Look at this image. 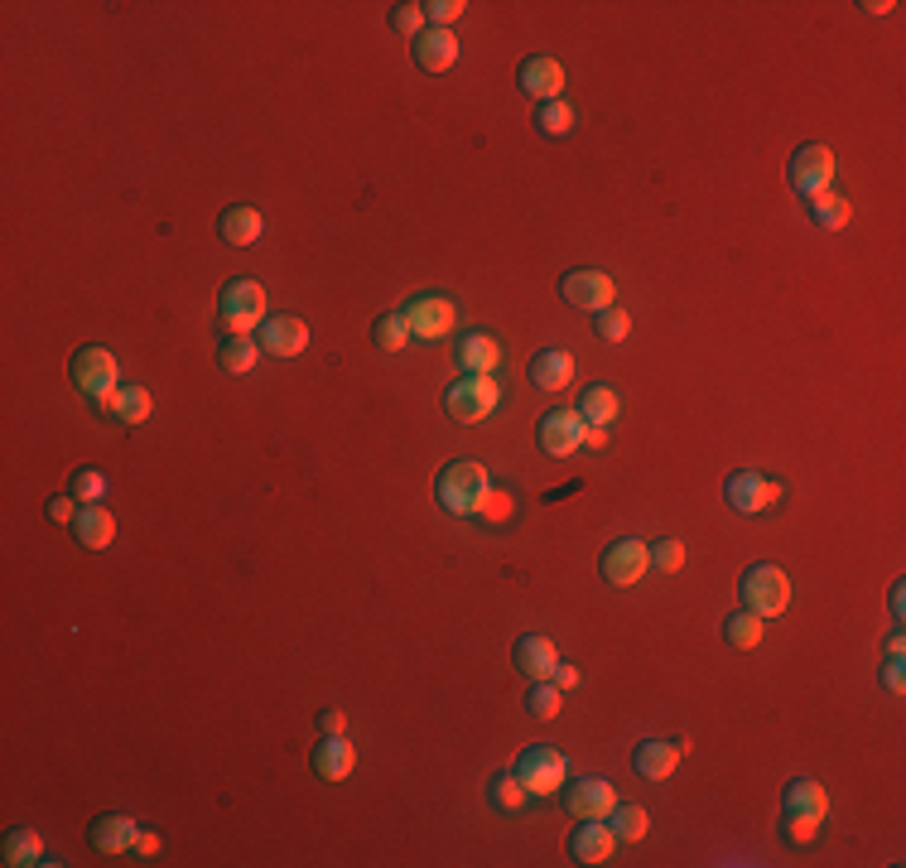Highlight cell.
I'll list each match as a JSON object with an SVG mask.
<instances>
[{
  "label": "cell",
  "mask_w": 906,
  "mask_h": 868,
  "mask_svg": "<svg viewBox=\"0 0 906 868\" xmlns=\"http://www.w3.org/2000/svg\"><path fill=\"white\" fill-rule=\"evenodd\" d=\"M781 811H786V845H810V839L820 835V820L824 811H830V796H824V786L815 777H791L781 792Z\"/></svg>",
  "instance_id": "6da1fadb"
},
{
  "label": "cell",
  "mask_w": 906,
  "mask_h": 868,
  "mask_svg": "<svg viewBox=\"0 0 906 868\" xmlns=\"http://www.w3.org/2000/svg\"><path fill=\"white\" fill-rule=\"evenodd\" d=\"M487 492H492V478H487L483 463H473V459L449 463V469L439 473V483H434L439 506L453 512V516H477L483 512V502H487Z\"/></svg>",
  "instance_id": "7a4b0ae2"
},
{
  "label": "cell",
  "mask_w": 906,
  "mask_h": 868,
  "mask_svg": "<svg viewBox=\"0 0 906 868\" xmlns=\"http://www.w3.org/2000/svg\"><path fill=\"white\" fill-rule=\"evenodd\" d=\"M218 318H222L227 333H251V328H261L265 318H271V314H265V290L256 285V280H232V285H222Z\"/></svg>",
  "instance_id": "3957f363"
},
{
  "label": "cell",
  "mask_w": 906,
  "mask_h": 868,
  "mask_svg": "<svg viewBox=\"0 0 906 868\" xmlns=\"http://www.w3.org/2000/svg\"><path fill=\"white\" fill-rule=\"evenodd\" d=\"M738 594H742V608L748 613H757V618H777V613H786V604H791V579H786L777 565H752L748 574H742Z\"/></svg>",
  "instance_id": "277c9868"
},
{
  "label": "cell",
  "mask_w": 906,
  "mask_h": 868,
  "mask_svg": "<svg viewBox=\"0 0 906 868\" xmlns=\"http://www.w3.org/2000/svg\"><path fill=\"white\" fill-rule=\"evenodd\" d=\"M502 406V386L492 381V377H463V381H453L449 391H444V410L459 425H477V420H487L492 410Z\"/></svg>",
  "instance_id": "5b68a950"
},
{
  "label": "cell",
  "mask_w": 906,
  "mask_h": 868,
  "mask_svg": "<svg viewBox=\"0 0 906 868\" xmlns=\"http://www.w3.org/2000/svg\"><path fill=\"white\" fill-rule=\"evenodd\" d=\"M73 386L102 406V400L112 396V391H122V372H116V357L106 353V347H77V357H73Z\"/></svg>",
  "instance_id": "8992f818"
},
{
  "label": "cell",
  "mask_w": 906,
  "mask_h": 868,
  "mask_svg": "<svg viewBox=\"0 0 906 868\" xmlns=\"http://www.w3.org/2000/svg\"><path fill=\"white\" fill-rule=\"evenodd\" d=\"M516 777H522V786L530 796H555L569 777V763L559 747H526V753L516 757Z\"/></svg>",
  "instance_id": "52a82bcc"
},
{
  "label": "cell",
  "mask_w": 906,
  "mask_h": 868,
  "mask_svg": "<svg viewBox=\"0 0 906 868\" xmlns=\"http://www.w3.org/2000/svg\"><path fill=\"white\" fill-rule=\"evenodd\" d=\"M598 569H603V579L608 584H618V589H632L636 579L651 569V545L646 541H612L603 560H598Z\"/></svg>",
  "instance_id": "ba28073f"
},
{
  "label": "cell",
  "mask_w": 906,
  "mask_h": 868,
  "mask_svg": "<svg viewBox=\"0 0 906 868\" xmlns=\"http://www.w3.org/2000/svg\"><path fill=\"white\" fill-rule=\"evenodd\" d=\"M791 189L801 198H815L834 184V150H824V145H801V150L791 155Z\"/></svg>",
  "instance_id": "9c48e42d"
},
{
  "label": "cell",
  "mask_w": 906,
  "mask_h": 868,
  "mask_svg": "<svg viewBox=\"0 0 906 868\" xmlns=\"http://www.w3.org/2000/svg\"><path fill=\"white\" fill-rule=\"evenodd\" d=\"M724 498L733 512H742V516H762L771 502L781 498V488L771 483V478L762 473H752V469H738V473H728V483H724Z\"/></svg>",
  "instance_id": "30bf717a"
},
{
  "label": "cell",
  "mask_w": 906,
  "mask_h": 868,
  "mask_svg": "<svg viewBox=\"0 0 906 868\" xmlns=\"http://www.w3.org/2000/svg\"><path fill=\"white\" fill-rule=\"evenodd\" d=\"M401 314H405V328L415 333L420 343H439L453 328V318H459L453 300H444V295H420V300H410Z\"/></svg>",
  "instance_id": "8fae6325"
},
{
  "label": "cell",
  "mask_w": 906,
  "mask_h": 868,
  "mask_svg": "<svg viewBox=\"0 0 906 868\" xmlns=\"http://www.w3.org/2000/svg\"><path fill=\"white\" fill-rule=\"evenodd\" d=\"M612 295H618V285L608 280V271H569L565 280H559V300L575 304V310H593L603 314Z\"/></svg>",
  "instance_id": "7c38bea8"
},
{
  "label": "cell",
  "mask_w": 906,
  "mask_h": 868,
  "mask_svg": "<svg viewBox=\"0 0 906 868\" xmlns=\"http://www.w3.org/2000/svg\"><path fill=\"white\" fill-rule=\"evenodd\" d=\"M565 806H569V816L575 820H608L612 806H618V792H612L608 777H579L575 786H569Z\"/></svg>",
  "instance_id": "4fadbf2b"
},
{
  "label": "cell",
  "mask_w": 906,
  "mask_h": 868,
  "mask_svg": "<svg viewBox=\"0 0 906 868\" xmlns=\"http://www.w3.org/2000/svg\"><path fill=\"white\" fill-rule=\"evenodd\" d=\"M583 416L579 410H550V416L540 420V449L550 453V459H569L575 449H583Z\"/></svg>",
  "instance_id": "5bb4252c"
},
{
  "label": "cell",
  "mask_w": 906,
  "mask_h": 868,
  "mask_svg": "<svg viewBox=\"0 0 906 868\" xmlns=\"http://www.w3.org/2000/svg\"><path fill=\"white\" fill-rule=\"evenodd\" d=\"M680 757H685V743H675V739H642V743H636V753H632V772L642 782H665L680 767Z\"/></svg>",
  "instance_id": "9a60e30c"
},
{
  "label": "cell",
  "mask_w": 906,
  "mask_h": 868,
  "mask_svg": "<svg viewBox=\"0 0 906 868\" xmlns=\"http://www.w3.org/2000/svg\"><path fill=\"white\" fill-rule=\"evenodd\" d=\"M261 347L271 357H299L309 347V324L299 314H271L261 324Z\"/></svg>",
  "instance_id": "2e32d148"
},
{
  "label": "cell",
  "mask_w": 906,
  "mask_h": 868,
  "mask_svg": "<svg viewBox=\"0 0 906 868\" xmlns=\"http://www.w3.org/2000/svg\"><path fill=\"white\" fill-rule=\"evenodd\" d=\"M453 357H459V367L468 372V377H492V372L502 367V343L492 338V333H463L459 347H453Z\"/></svg>",
  "instance_id": "e0dca14e"
},
{
  "label": "cell",
  "mask_w": 906,
  "mask_h": 868,
  "mask_svg": "<svg viewBox=\"0 0 906 868\" xmlns=\"http://www.w3.org/2000/svg\"><path fill=\"white\" fill-rule=\"evenodd\" d=\"M569 854L579 864H608L618 854V835H612L608 820H583L575 835H569Z\"/></svg>",
  "instance_id": "ac0fdd59"
},
{
  "label": "cell",
  "mask_w": 906,
  "mask_h": 868,
  "mask_svg": "<svg viewBox=\"0 0 906 868\" xmlns=\"http://www.w3.org/2000/svg\"><path fill=\"white\" fill-rule=\"evenodd\" d=\"M516 83H522L526 97L555 102V97H559V87H565V69H559L555 59H526L522 69H516Z\"/></svg>",
  "instance_id": "d6986e66"
},
{
  "label": "cell",
  "mask_w": 906,
  "mask_h": 868,
  "mask_svg": "<svg viewBox=\"0 0 906 868\" xmlns=\"http://www.w3.org/2000/svg\"><path fill=\"white\" fill-rule=\"evenodd\" d=\"M352 767H357L352 743L343 739V733H324V743H318V753H314V772H318V777H324V782H348Z\"/></svg>",
  "instance_id": "ffe728a7"
},
{
  "label": "cell",
  "mask_w": 906,
  "mask_h": 868,
  "mask_svg": "<svg viewBox=\"0 0 906 868\" xmlns=\"http://www.w3.org/2000/svg\"><path fill=\"white\" fill-rule=\"evenodd\" d=\"M530 381H536L540 391H565V386L575 381V357H569L565 347H545V353L530 357Z\"/></svg>",
  "instance_id": "44dd1931"
},
{
  "label": "cell",
  "mask_w": 906,
  "mask_h": 868,
  "mask_svg": "<svg viewBox=\"0 0 906 868\" xmlns=\"http://www.w3.org/2000/svg\"><path fill=\"white\" fill-rule=\"evenodd\" d=\"M92 849H97V854H106V859H112V854H126L130 845H136V820H130V816H116V811H112V816H97V820H92Z\"/></svg>",
  "instance_id": "7402d4cb"
},
{
  "label": "cell",
  "mask_w": 906,
  "mask_h": 868,
  "mask_svg": "<svg viewBox=\"0 0 906 868\" xmlns=\"http://www.w3.org/2000/svg\"><path fill=\"white\" fill-rule=\"evenodd\" d=\"M559 666V651L550 637H522L516 642V671H522L526 680H550Z\"/></svg>",
  "instance_id": "603a6c76"
},
{
  "label": "cell",
  "mask_w": 906,
  "mask_h": 868,
  "mask_svg": "<svg viewBox=\"0 0 906 868\" xmlns=\"http://www.w3.org/2000/svg\"><path fill=\"white\" fill-rule=\"evenodd\" d=\"M73 531H77V541H83L87 551H106V545L116 541V516L106 512L102 502H83V512H77V521H73Z\"/></svg>",
  "instance_id": "cb8c5ba5"
},
{
  "label": "cell",
  "mask_w": 906,
  "mask_h": 868,
  "mask_svg": "<svg viewBox=\"0 0 906 868\" xmlns=\"http://www.w3.org/2000/svg\"><path fill=\"white\" fill-rule=\"evenodd\" d=\"M415 63L430 73H444L459 63V39H453V30H424L415 39Z\"/></svg>",
  "instance_id": "d4e9b609"
},
{
  "label": "cell",
  "mask_w": 906,
  "mask_h": 868,
  "mask_svg": "<svg viewBox=\"0 0 906 868\" xmlns=\"http://www.w3.org/2000/svg\"><path fill=\"white\" fill-rule=\"evenodd\" d=\"M261 232H265V218L256 208H227L218 218V237L227 247H251L261 242Z\"/></svg>",
  "instance_id": "484cf974"
},
{
  "label": "cell",
  "mask_w": 906,
  "mask_h": 868,
  "mask_svg": "<svg viewBox=\"0 0 906 868\" xmlns=\"http://www.w3.org/2000/svg\"><path fill=\"white\" fill-rule=\"evenodd\" d=\"M102 410H112L122 425H145L150 420V410H155V400H150L145 386H122V391H112L102 400Z\"/></svg>",
  "instance_id": "4316f807"
},
{
  "label": "cell",
  "mask_w": 906,
  "mask_h": 868,
  "mask_svg": "<svg viewBox=\"0 0 906 868\" xmlns=\"http://www.w3.org/2000/svg\"><path fill=\"white\" fill-rule=\"evenodd\" d=\"M256 357H261V347L246 338V333H232L222 347H218V367L222 372H232V377H242V372L256 367Z\"/></svg>",
  "instance_id": "83f0119b"
},
{
  "label": "cell",
  "mask_w": 906,
  "mask_h": 868,
  "mask_svg": "<svg viewBox=\"0 0 906 868\" xmlns=\"http://www.w3.org/2000/svg\"><path fill=\"white\" fill-rule=\"evenodd\" d=\"M810 218H815V227H824V232H839L849 218H854V208H849V198L844 194H815L810 198Z\"/></svg>",
  "instance_id": "f1b7e54d"
},
{
  "label": "cell",
  "mask_w": 906,
  "mask_h": 868,
  "mask_svg": "<svg viewBox=\"0 0 906 868\" xmlns=\"http://www.w3.org/2000/svg\"><path fill=\"white\" fill-rule=\"evenodd\" d=\"M618 410H622V400H618V391L612 386H589V396H583V406H579V416H583V425H608L618 420Z\"/></svg>",
  "instance_id": "f546056e"
},
{
  "label": "cell",
  "mask_w": 906,
  "mask_h": 868,
  "mask_svg": "<svg viewBox=\"0 0 906 868\" xmlns=\"http://www.w3.org/2000/svg\"><path fill=\"white\" fill-rule=\"evenodd\" d=\"M762 623H767V618H757V613H748V608L733 613V618L724 623V642H728V647H738V651L757 647V642H762V632H767Z\"/></svg>",
  "instance_id": "4dcf8cb0"
},
{
  "label": "cell",
  "mask_w": 906,
  "mask_h": 868,
  "mask_svg": "<svg viewBox=\"0 0 906 868\" xmlns=\"http://www.w3.org/2000/svg\"><path fill=\"white\" fill-rule=\"evenodd\" d=\"M0 854H6L10 868L39 864V859H44V839H39L34 830H10V835H6V849H0Z\"/></svg>",
  "instance_id": "1f68e13d"
},
{
  "label": "cell",
  "mask_w": 906,
  "mask_h": 868,
  "mask_svg": "<svg viewBox=\"0 0 906 868\" xmlns=\"http://www.w3.org/2000/svg\"><path fill=\"white\" fill-rule=\"evenodd\" d=\"M559 704H565V690H559L555 680H530V690H526V714L530 719H555Z\"/></svg>",
  "instance_id": "d6a6232c"
},
{
  "label": "cell",
  "mask_w": 906,
  "mask_h": 868,
  "mask_svg": "<svg viewBox=\"0 0 906 868\" xmlns=\"http://www.w3.org/2000/svg\"><path fill=\"white\" fill-rule=\"evenodd\" d=\"M608 825H612V835L618 839H646V830H651V816L642 806H612V816H608Z\"/></svg>",
  "instance_id": "836d02e7"
},
{
  "label": "cell",
  "mask_w": 906,
  "mask_h": 868,
  "mask_svg": "<svg viewBox=\"0 0 906 868\" xmlns=\"http://www.w3.org/2000/svg\"><path fill=\"white\" fill-rule=\"evenodd\" d=\"M410 338V328H405V314H381L377 324H371V343L381 347V353H401Z\"/></svg>",
  "instance_id": "e575fe53"
},
{
  "label": "cell",
  "mask_w": 906,
  "mask_h": 868,
  "mask_svg": "<svg viewBox=\"0 0 906 868\" xmlns=\"http://www.w3.org/2000/svg\"><path fill=\"white\" fill-rule=\"evenodd\" d=\"M540 130H545V136H569V130H575L579 126V112H575V106H569V102H545L540 106V122H536Z\"/></svg>",
  "instance_id": "d590c367"
},
{
  "label": "cell",
  "mask_w": 906,
  "mask_h": 868,
  "mask_svg": "<svg viewBox=\"0 0 906 868\" xmlns=\"http://www.w3.org/2000/svg\"><path fill=\"white\" fill-rule=\"evenodd\" d=\"M526 786H522V777H516V772H512V777H497V782H492V806H497V811H506V816H516V811H522L526 806Z\"/></svg>",
  "instance_id": "8d00e7d4"
},
{
  "label": "cell",
  "mask_w": 906,
  "mask_h": 868,
  "mask_svg": "<svg viewBox=\"0 0 906 868\" xmlns=\"http://www.w3.org/2000/svg\"><path fill=\"white\" fill-rule=\"evenodd\" d=\"M593 333H598L603 343H622V338L632 333V314H628V310H618V304H608V310L593 318Z\"/></svg>",
  "instance_id": "74e56055"
},
{
  "label": "cell",
  "mask_w": 906,
  "mask_h": 868,
  "mask_svg": "<svg viewBox=\"0 0 906 868\" xmlns=\"http://www.w3.org/2000/svg\"><path fill=\"white\" fill-rule=\"evenodd\" d=\"M73 498L77 502H102L106 498V473L102 469H77L73 473Z\"/></svg>",
  "instance_id": "f35d334b"
},
{
  "label": "cell",
  "mask_w": 906,
  "mask_h": 868,
  "mask_svg": "<svg viewBox=\"0 0 906 868\" xmlns=\"http://www.w3.org/2000/svg\"><path fill=\"white\" fill-rule=\"evenodd\" d=\"M902 651H906V642H902V632H897V637H892V642H887V666H883V680H887V690H892V694H902V690H906Z\"/></svg>",
  "instance_id": "ab89813d"
},
{
  "label": "cell",
  "mask_w": 906,
  "mask_h": 868,
  "mask_svg": "<svg viewBox=\"0 0 906 868\" xmlns=\"http://www.w3.org/2000/svg\"><path fill=\"white\" fill-rule=\"evenodd\" d=\"M391 30L420 39V34H424V6H396V10H391Z\"/></svg>",
  "instance_id": "60d3db41"
},
{
  "label": "cell",
  "mask_w": 906,
  "mask_h": 868,
  "mask_svg": "<svg viewBox=\"0 0 906 868\" xmlns=\"http://www.w3.org/2000/svg\"><path fill=\"white\" fill-rule=\"evenodd\" d=\"M463 10H468L463 0H430V6H424V20H434V30H453Z\"/></svg>",
  "instance_id": "b9f144b4"
},
{
  "label": "cell",
  "mask_w": 906,
  "mask_h": 868,
  "mask_svg": "<svg viewBox=\"0 0 906 868\" xmlns=\"http://www.w3.org/2000/svg\"><path fill=\"white\" fill-rule=\"evenodd\" d=\"M651 565L665 569V574H675L680 565H685V545H680V541H656V545H651Z\"/></svg>",
  "instance_id": "7bdbcfd3"
},
{
  "label": "cell",
  "mask_w": 906,
  "mask_h": 868,
  "mask_svg": "<svg viewBox=\"0 0 906 868\" xmlns=\"http://www.w3.org/2000/svg\"><path fill=\"white\" fill-rule=\"evenodd\" d=\"M477 516H487V521H497V526H502V521H512V492H502V488H492V492H487V502H483V512H477Z\"/></svg>",
  "instance_id": "ee69618b"
},
{
  "label": "cell",
  "mask_w": 906,
  "mask_h": 868,
  "mask_svg": "<svg viewBox=\"0 0 906 868\" xmlns=\"http://www.w3.org/2000/svg\"><path fill=\"white\" fill-rule=\"evenodd\" d=\"M77 512H83V506H77L73 492H69V498H53V502H49V516L59 521V526H63V521H77Z\"/></svg>",
  "instance_id": "f6af8a7d"
},
{
  "label": "cell",
  "mask_w": 906,
  "mask_h": 868,
  "mask_svg": "<svg viewBox=\"0 0 906 868\" xmlns=\"http://www.w3.org/2000/svg\"><path fill=\"white\" fill-rule=\"evenodd\" d=\"M318 729H324V733H348V714H343V710H324V714H318Z\"/></svg>",
  "instance_id": "bcb514c9"
},
{
  "label": "cell",
  "mask_w": 906,
  "mask_h": 868,
  "mask_svg": "<svg viewBox=\"0 0 906 868\" xmlns=\"http://www.w3.org/2000/svg\"><path fill=\"white\" fill-rule=\"evenodd\" d=\"M550 680H555V686H559V690H575V686H579V666H569V661H559V666H555V676H550Z\"/></svg>",
  "instance_id": "7dc6e473"
},
{
  "label": "cell",
  "mask_w": 906,
  "mask_h": 868,
  "mask_svg": "<svg viewBox=\"0 0 906 868\" xmlns=\"http://www.w3.org/2000/svg\"><path fill=\"white\" fill-rule=\"evenodd\" d=\"M140 854V859H150V854H159V835H150V830H136V845H130Z\"/></svg>",
  "instance_id": "c3c4849f"
},
{
  "label": "cell",
  "mask_w": 906,
  "mask_h": 868,
  "mask_svg": "<svg viewBox=\"0 0 906 868\" xmlns=\"http://www.w3.org/2000/svg\"><path fill=\"white\" fill-rule=\"evenodd\" d=\"M608 445V430H603V425H589V430H583V449H603Z\"/></svg>",
  "instance_id": "681fc988"
},
{
  "label": "cell",
  "mask_w": 906,
  "mask_h": 868,
  "mask_svg": "<svg viewBox=\"0 0 906 868\" xmlns=\"http://www.w3.org/2000/svg\"><path fill=\"white\" fill-rule=\"evenodd\" d=\"M863 10H873V15H892V10H897V6H892V0H868V6H863Z\"/></svg>",
  "instance_id": "f907efd6"
},
{
  "label": "cell",
  "mask_w": 906,
  "mask_h": 868,
  "mask_svg": "<svg viewBox=\"0 0 906 868\" xmlns=\"http://www.w3.org/2000/svg\"><path fill=\"white\" fill-rule=\"evenodd\" d=\"M892 618L902 623V584H892Z\"/></svg>",
  "instance_id": "816d5d0a"
}]
</instances>
